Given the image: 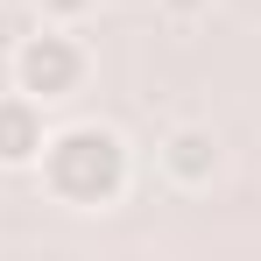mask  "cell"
Here are the masks:
<instances>
[{"label": "cell", "mask_w": 261, "mask_h": 261, "mask_svg": "<svg viewBox=\"0 0 261 261\" xmlns=\"http://www.w3.org/2000/svg\"><path fill=\"white\" fill-rule=\"evenodd\" d=\"M36 163H43L49 191H57L64 205H113L120 184H127V148H120V134L99 127V120L49 134Z\"/></svg>", "instance_id": "6da1fadb"}, {"label": "cell", "mask_w": 261, "mask_h": 261, "mask_svg": "<svg viewBox=\"0 0 261 261\" xmlns=\"http://www.w3.org/2000/svg\"><path fill=\"white\" fill-rule=\"evenodd\" d=\"M14 85L29 92V99H71V92L85 85V49L71 43V36H29V43L14 49Z\"/></svg>", "instance_id": "7a4b0ae2"}, {"label": "cell", "mask_w": 261, "mask_h": 261, "mask_svg": "<svg viewBox=\"0 0 261 261\" xmlns=\"http://www.w3.org/2000/svg\"><path fill=\"white\" fill-rule=\"evenodd\" d=\"M43 141H49V134H43V99H29V92L0 99V163H7V170L36 163Z\"/></svg>", "instance_id": "3957f363"}, {"label": "cell", "mask_w": 261, "mask_h": 261, "mask_svg": "<svg viewBox=\"0 0 261 261\" xmlns=\"http://www.w3.org/2000/svg\"><path fill=\"white\" fill-rule=\"evenodd\" d=\"M163 163H170V176H184V184H205V176L219 170V141L205 127H176L170 141H163Z\"/></svg>", "instance_id": "277c9868"}, {"label": "cell", "mask_w": 261, "mask_h": 261, "mask_svg": "<svg viewBox=\"0 0 261 261\" xmlns=\"http://www.w3.org/2000/svg\"><path fill=\"white\" fill-rule=\"evenodd\" d=\"M36 7H43V14H57V21H71V14H85L92 0H36Z\"/></svg>", "instance_id": "5b68a950"}, {"label": "cell", "mask_w": 261, "mask_h": 261, "mask_svg": "<svg viewBox=\"0 0 261 261\" xmlns=\"http://www.w3.org/2000/svg\"><path fill=\"white\" fill-rule=\"evenodd\" d=\"M163 7H170V14H205L212 0H163Z\"/></svg>", "instance_id": "8992f818"}]
</instances>
